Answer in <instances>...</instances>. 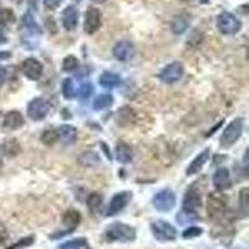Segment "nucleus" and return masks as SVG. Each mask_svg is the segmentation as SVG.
<instances>
[{"label": "nucleus", "mask_w": 249, "mask_h": 249, "mask_svg": "<svg viewBox=\"0 0 249 249\" xmlns=\"http://www.w3.org/2000/svg\"><path fill=\"white\" fill-rule=\"evenodd\" d=\"M135 120V113H133L132 108L130 107H122L119 110V116H117V121L121 126H126V124H132Z\"/></svg>", "instance_id": "nucleus-30"}, {"label": "nucleus", "mask_w": 249, "mask_h": 249, "mask_svg": "<svg viewBox=\"0 0 249 249\" xmlns=\"http://www.w3.org/2000/svg\"><path fill=\"white\" fill-rule=\"evenodd\" d=\"M122 79L119 74L116 72H111V71H105L102 72L99 77V84L104 89H107V90H112V89H116L121 85Z\"/></svg>", "instance_id": "nucleus-19"}, {"label": "nucleus", "mask_w": 249, "mask_h": 249, "mask_svg": "<svg viewBox=\"0 0 249 249\" xmlns=\"http://www.w3.org/2000/svg\"><path fill=\"white\" fill-rule=\"evenodd\" d=\"M13 3L18 4V5H20V4L24 3V0H13Z\"/></svg>", "instance_id": "nucleus-45"}, {"label": "nucleus", "mask_w": 249, "mask_h": 249, "mask_svg": "<svg viewBox=\"0 0 249 249\" xmlns=\"http://www.w3.org/2000/svg\"><path fill=\"white\" fill-rule=\"evenodd\" d=\"M75 1H81V0H75Z\"/></svg>", "instance_id": "nucleus-48"}, {"label": "nucleus", "mask_w": 249, "mask_h": 249, "mask_svg": "<svg viewBox=\"0 0 249 249\" xmlns=\"http://www.w3.org/2000/svg\"><path fill=\"white\" fill-rule=\"evenodd\" d=\"M88 239L86 238H74L68 242L59 244L57 249H81V248H88Z\"/></svg>", "instance_id": "nucleus-27"}, {"label": "nucleus", "mask_w": 249, "mask_h": 249, "mask_svg": "<svg viewBox=\"0 0 249 249\" xmlns=\"http://www.w3.org/2000/svg\"><path fill=\"white\" fill-rule=\"evenodd\" d=\"M1 166H3V160H1V157H0V168H1Z\"/></svg>", "instance_id": "nucleus-46"}, {"label": "nucleus", "mask_w": 249, "mask_h": 249, "mask_svg": "<svg viewBox=\"0 0 249 249\" xmlns=\"http://www.w3.org/2000/svg\"><path fill=\"white\" fill-rule=\"evenodd\" d=\"M151 231H152L153 237L159 242H172L178 235L176 227L172 226L170 222L163 221V219L153 221L151 223Z\"/></svg>", "instance_id": "nucleus-5"}, {"label": "nucleus", "mask_w": 249, "mask_h": 249, "mask_svg": "<svg viewBox=\"0 0 249 249\" xmlns=\"http://www.w3.org/2000/svg\"><path fill=\"white\" fill-rule=\"evenodd\" d=\"M21 72L31 81H36L43 76V64L35 57H28L21 62Z\"/></svg>", "instance_id": "nucleus-12"}, {"label": "nucleus", "mask_w": 249, "mask_h": 249, "mask_svg": "<svg viewBox=\"0 0 249 249\" xmlns=\"http://www.w3.org/2000/svg\"><path fill=\"white\" fill-rule=\"evenodd\" d=\"M40 140H41L43 143L51 146V144L56 143V142L59 141V135H57V131L54 130V128H48V130H45L41 133Z\"/></svg>", "instance_id": "nucleus-33"}, {"label": "nucleus", "mask_w": 249, "mask_h": 249, "mask_svg": "<svg viewBox=\"0 0 249 249\" xmlns=\"http://www.w3.org/2000/svg\"><path fill=\"white\" fill-rule=\"evenodd\" d=\"M190 25V19L186 14H178L172 20L171 29L175 34H183Z\"/></svg>", "instance_id": "nucleus-26"}, {"label": "nucleus", "mask_w": 249, "mask_h": 249, "mask_svg": "<svg viewBox=\"0 0 249 249\" xmlns=\"http://www.w3.org/2000/svg\"><path fill=\"white\" fill-rule=\"evenodd\" d=\"M211 156V150L210 148H206L202 152H199L198 155L196 156L195 159L192 160L190 164H188V167L186 170V175L187 176H193L197 175L202 171V168L204 167V164L207 163V161L210 160Z\"/></svg>", "instance_id": "nucleus-17"}, {"label": "nucleus", "mask_w": 249, "mask_h": 249, "mask_svg": "<svg viewBox=\"0 0 249 249\" xmlns=\"http://www.w3.org/2000/svg\"><path fill=\"white\" fill-rule=\"evenodd\" d=\"M6 41H8V39L5 37V35H3L1 33H0V45H3V44H5Z\"/></svg>", "instance_id": "nucleus-43"}, {"label": "nucleus", "mask_w": 249, "mask_h": 249, "mask_svg": "<svg viewBox=\"0 0 249 249\" xmlns=\"http://www.w3.org/2000/svg\"><path fill=\"white\" fill-rule=\"evenodd\" d=\"M233 249H243V248H233Z\"/></svg>", "instance_id": "nucleus-47"}, {"label": "nucleus", "mask_w": 249, "mask_h": 249, "mask_svg": "<svg viewBox=\"0 0 249 249\" xmlns=\"http://www.w3.org/2000/svg\"><path fill=\"white\" fill-rule=\"evenodd\" d=\"M15 14L12 9L5 8L0 10V26H8L15 23Z\"/></svg>", "instance_id": "nucleus-34"}, {"label": "nucleus", "mask_w": 249, "mask_h": 249, "mask_svg": "<svg viewBox=\"0 0 249 249\" xmlns=\"http://www.w3.org/2000/svg\"><path fill=\"white\" fill-rule=\"evenodd\" d=\"M102 24V14L100 12V9L95 8V6H90L86 10L85 20H84V31L88 35L95 34Z\"/></svg>", "instance_id": "nucleus-11"}, {"label": "nucleus", "mask_w": 249, "mask_h": 249, "mask_svg": "<svg viewBox=\"0 0 249 249\" xmlns=\"http://www.w3.org/2000/svg\"><path fill=\"white\" fill-rule=\"evenodd\" d=\"M227 204L228 201L226 195H223L221 191H213L207 198V214L213 221L221 219L227 212Z\"/></svg>", "instance_id": "nucleus-3"}, {"label": "nucleus", "mask_w": 249, "mask_h": 249, "mask_svg": "<svg viewBox=\"0 0 249 249\" xmlns=\"http://www.w3.org/2000/svg\"><path fill=\"white\" fill-rule=\"evenodd\" d=\"M80 66V61L75 55H68L62 60V70L66 72H72Z\"/></svg>", "instance_id": "nucleus-32"}, {"label": "nucleus", "mask_w": 249, "mask_h": 249, "mask_svg": "<svg viewBox=\"0 0 249 249\" xmlns=\"http://www.w3.org/2000/svg\"><path fill=\"white\" fill-rule=\"evenodd\" d=\"M92 1L96 4H102V3H106L107 0H92Z\"/></svg>", "instance_id": "nucleus-44"}, {"label": "nucleus", "mask_w": 249, "mask_h": 249, "mask_svg": "<svg viewBox=\"0 0 249 249\" xmlns=\"http://www.w3.org/2000/svg\"><path fill=\"white\" fill-rule=\"evenodd\" d=\"M5 79H6V71H5V69L0 66V88H1L4 82H5Z\"/></svg>", "instance_id": "nucleus-41"}, {"label": "nucleus", "mask_w": 249, "mask_h": 249, "mask_svg": "<svg viewBox=\"0 0 249 249\" xmlns=\"http://www.w3.org/2000/svg\"><path fill=\"white\" fill-rule=\"evenodd\" d=\"M115 99L111 93H100L92 102V108L95 111H104L110 107L113 104Z\"/></svg>", "instance_id": "nucleus-25"}, {"label": "nucleus", "mask_w": 249, "mask_h": 249, "mask_svg": "<svg viewBox=\"0 0 249 249\" xmlns=\"http://www.w3.org/2000/svg\"><path fill=\"white\" fill-rule=\"evenodd\" d=\"M184 74V69L179 61L171 62L168 65L164 66L161 71H160L159 77L162 82L164 84H168V85H172L178 82L182 79Z\"/></svg>", "instance_id": "nucleus-10"}, {"label": "nucleus", "mask_w": 249, "mask_h": 249, "mask_svg": "<svg viewBox=\"0 0 249 249\" xmlns=\"http://www.w3.org/2000/svg\"><path fill=\"white\" fill-rule=\"evenodd\" d=\"M115 153H116V160L120 163H130L133 159V151L128 143L124 141L117 142L116 148H115Z\"/></svg>", "instance_id": "nucleus-21"}, {"label": "nucleus", "mask_w": 249, "mask_h": 249, "mask_svg": "<svg viewBox=\"0 0 249 249\" xmlns=\"http://www.w3.org/2000/svg\"><path fill=\"white\" fill-rule=\"evenodd\" d=\"M135 46L132 45V43L127 41V40H121L119 43H116V45L113 46L112 54L115 56V59L119 60V61L126 62L130 61L135 56Z\"/></svg>", "instance_id": "nucleus-14"}, {"label": "nucleus", "mask_w": 249, "mask_h": 249, "mask_svg": "<svg viewBox=\"0 0 249 249\" xmlns=\"http://www.w3.org/2000/svg\"><path fill=\"white\" fill-rule=\"evenodd\" d=\"M24 124H25V119H24V116L21 115V112H19V111L17 110L6 112V115L4 116L3 120V127L10 131L19 130L20 127H23Z\"/></svg>", "instance_id": "nucleus-18"}, {"label": "nucleus", "mask_w": 249, "mask_h": 249, "mask_svg": "<svg viewBox=\"0 0 249 249\" xmlns=\"http://www.w3.org/2000/svg\"><path fill=\"white\" fill-rule=\"evenodd\" d=\"M34 242H35L34 235H28V237L21 238L20 241L15 242L14 244L9 246L8 248H5V249H24V248H28V247L33 246V244H34Z\"/></svg>", "instance_id": "nucleus-37"}, {"label": "nucleus", "mask_w": 249, "mask_h": 249, "mask_svg": "<svg viewBox=\"0 0 249 249\" xmlns=\"http://www.w3.org/2000/svg\"><path fill=\"white\" fill-rule=\"evenodd\" d=\"M80 223H81V214H80L79 211L68 210L62 215V224L70 232H74Z\"/></svg>", "instance_id": "nucleus-22"}, {"label": "nucleus", "mask_w": 249, "mask_h": 249, "mask_svg": "<svg viewBox=\"0 0 249 249\" xmlns=\"http://www.w3.org/2000/svg\"><path fill=\"white\" fill-rule=\"evenodd\" d=\"M0 151L6 157H17L21 152V146L17 139H8L1 143Z\"/></svg>", "instance_id": "nucleus-23"}, {"label": "nucleus", "mask_w": 249, "mask_h": 249, "mask_svg": "<svg viewBox=\"0 0 249 249\" xmlns=\"http://www.w3.org/2000/svg\"><path fill=\"white\" fill-rule=\"evenodd\" d=\"M9 238V232L8 228H6L5 224L0 221V244H4Z\"/></svg>", "instance_id": "nucleus-39"}, {"label": "nucleus", "mask_w": 249, "mask_h": 249, "mask_svg": "<svg viewBox=\"0 0 249 249\" xmlns=\"http://www.w3.org/2000/svg\"><path fill=\"white\" fill-rule=\"evenodd\" d=\"M177 203V198L172 190L164 188L156 193L152 198V206L157 212L168 213L173 210Z\"/></svg>", "instance_id": "nucleus-6"}, {"label": "nucleus", "mask_w": 249, "mask_h": 249, "mask_svg": "<svg viewBox=\"0 0 249 249\" xmlns=\"http://www.w3.org/2000/svg\"><path fill=\"white\" fill-rule=\"evenodd\" d=\"M59 140L65 144H74L77 140V130L71 124H61L57 128Z\"/></svg>", "instance_id": "nucleus-20"}, {"label": "nucleus", "mask_w": 249, "mask_h": 249, "mask_svg": "<svg viewBox=\"0 0 249 249\" xmlns=\"http://www.w3.org/2000/svg\"><path fill=\"white\" fill-rule=\"evenodd\" d=\"M217 28L223 35H235L242 29V23L234 14L223 12L217 17Z\"/></svg>", "instance_id": "nucleus-7"}, {"label": "nucleus", "mask_w": 249, "mask_h": 249, "mask_svg": "<svg viewBox=\"0 0 249 249\" xmlns=\"http://www.w3.org/2000/svg\"><path fill=\"white\" fill-rule=\"evenodd\" d=\"M238 202H239V208L244 214H247L249 207V190L248 187H244L239 191V197H238Z\"/></svg>", "instance_id": "nucleus-35"}, {"label": "nucleus", "mask_w": 249, "mask_h": 249, "mask_svg": "<svg viewBox=\"0 0 249 249\" xmlns=\"http://www.w3.org/2000/svg\"><path fill=\"white\" fill-rule=\"evenodd\" d=\"M62 96L65 97L66 100H74L75 97L77 96V90L75 88V84L74 81L71 79H65L64 82H62Z\"/></svg>", "instance_id": "nucleus-28"}, {"label": "nucleus", "mask_w": 249, "mask_h": 249, "mask_svg": "<svg viewBox=\"0 0 249 249\" xmlns=\"http://www.w3.org/2000/svg\"><path fill=\"white\" fill-rule=\"evenodd\" d=\"M61 24L66 31H74L79 25V10L76 6L69 5L64 9Z\"/></svg>", "instance_id": "nucleus-15"}, {"label": "nucleus", "mask_w": 249, "mask_h": 249, "mask_svg": "<svg viewBox=\"0 0 249 249\" xmlns=\"http://www.w3.org/2000/svg\"><path fill=\"white\" fill-rule=\"evenodd\" d=\"M20 31H21V40L25 45H34L41 35H43V30L36 23L33 13L28 12L24 14L23 19H21V25H20Z\"/></svg>", "instance_id": "nucleus-2"}, {"label": "nucleus", "mask_w": 249, "mask_h": 249, "mask_svg": "<svg viewBox=\"0 0 249 249\" xmlns=\"http://www.w3.org/2000/svg\"><path fill=\"white\" fill-rule=\"evenodd\" d=\"M213 184H214L217 191H226L232 187V177L228 168H218L213 175L212 178Z\"/></svg>", "instance_id": "nucleus-16"}, {"label": "nucleus", "mask_w": 249, "mask_h": 249, "mask_svg": "<svg viewBox=\"0 0 249 249\" xmlns=\"http://www.w3.org/2000/svg\"><path fill=\"white\" fill-rule=\"evenodd\" d=\"M93 91H95V88H93V85L91 84V82H84V84L80 85V89L79 91H77V93H79L80 99L86 100L92 95Z\"/></svg>", "instance_id": "nucleus-38"}, {"label": "nucleus", "mask_w": 249, "mask_h": 249, "mask_svg": "<svg viewBox=\"0 0 249 249\" xmlns=\"http://www.w3.org/2000/svg\"><path fill=\"white\" fill-rule=\"evenodd\" d=\"M202 207V195L201 191L196 186H191L187 190L183 197V210L188 212L197 213V211Z\"/></svg>", "instance_id": "nucleus-13"}, {"label": "nucleus", "mask_w": 249, "mask_h": 249, "mask_svg": "<svg viewBox=\"0 0 249 249\" xmlns=\"http://www.w3.org/2000/svg\"><path fill=\"white\" fill-rule=\"evenodd\" d=\"M199 217L197 215V213L188 212V211L182 210V212H179L176 217V221L178 222L179 226H184V224H190L193 223V222L198 221Z\"/></svg>", "instance_id": "nucleus-31"}, {"label": "nucleus", "mask_w": 249, "mask_h": 249, "mask_svg": "<svg viewBox=\"0 0 249 249\" xmlns=\"http://www.w3.org/2000/svg\"><path fill=\"white\" fill-rule=\"evenodd\" d=\"M106 241L111 242H120V243H131L136 239L137 233L136 230L132 226L122 222H113L107 227L104 232Z\"/></svg>", "instance_id": "nucleus-1"}, {"label": "nucleus", "mask_w": 249, "mask_h": 249, "mask_svg": "<svg viewBox=\"0 0 249 249\" xmlns=\"http://www.w3.org/2000/svg\"><path fill=\"white\" fill-rule=\"evenodd\" d=\"M61 1L62 0H43V4L49 10H55L56 8H59Z\"/></svg>", "instance_id": "nucleus-40"}, {"label": "nucleus", "mask_w": 249, "mask_h": 249, "mask_svg": "<svg viewBox=\"0 0 249 249\" xmlns=\"http://www.w3.org/2000/svg\"><path fill=\"white\" fill-rule=\"evenodd\" d=\"M50 102L44 97H35L28 104V116L33 121H41L49 115L50 111Z\"/></svg>", "instance_id": "nucleus-8"}, {"label": "nucleus", "mask_w": 249, "mask_h": 249, "mask_svg": "<svg viewBox=\"0 0 249 249\" xmlns=\"http://www.w3.org/2000/svg\"><path fill=\"white\" fill-rule=\"evenodd\" d=\"M202 234H203V228L197 226H191L182 232V238L183 239H195V238L201 237Z\"/></svg>", "instance_id": "nucleus-36"}, {"label": "nucleus", "mask_w": 249, "mask_h": 249, "mask_svg": "<svg viewBox=\"0 0 249 249\" xmlns=\"http://www.w3.org/2000/svg\"><path fill=\"white\" fill-rule=\"evenodd\" d=\"M104 202V197H102L101 193L93 192L91 193L88 197V201H86V204H88V208L90 212L96 213L97 211L101 208V204Z\"/></svg>", "instance_id": "nucleus-29"}, {"label": "nucleus", "mask_w": 249, "mask_h": 249, "mask_svg": "<svg viewBox=\"0 0 249 249\" xmlns=\"http://www.w3.org/2000/svg\"><path fill=\"white\" fill-rule=\"evenodd\" d=\"M244 130V120L242 117L232 120L230 124H227V127L222 132L221 139H219V144L222 148H230L233 144L241 139Z\"/></svg>", "instance_id": "nucleus-4"}, {"label": "nucleus", "mask_w": 249, "mask_h": 249, "mask_svg": "<svg viewBox=\"0 0 249 249\" xmlns=\"http://www.w3.org/2000/svg\"><path fill=\"white\" fill-rule=\"evenodd\" d=\"M131 199H132V192H130V191H122V192L116 193L108 203L106 215L115 217V215L120 214L130 204Z\"/></svg>", "instance_id": "nucleus-9"}, {"label": "nucleus", "mask_w": 249, "mask_h": 249, "mask_svg": "<svg viewBox=\"0 0 249 249\" xmlns=\"http://www.w3.org/2000/svg\"><path fill=\"white\" fill-rule=\"evenodd\" d=\"M77 161L84 167H95V166H99L101 163L100 156L93 151H86V152L81 153Z\"/></svg>", "instance_id": "nucleus-24"}, {"label": "nucleus", "mask_w": 249, "mask_h": 249, "mask_svg": "<svg viewBox=\"0 0 249 249\" xmlns=\"http://www.w3.org/2000/svg\"><path fill=\"white\" fill-rule=\"evenodd\" d=\"M101 147H102V150H104V152L106 153V157H107L108 160L112 159V156H111V152H110V151H108V148H107V146H106V143H104V142H102Z\"/></svg>", "instance_id": "nucleus-42"}]
</instances>
